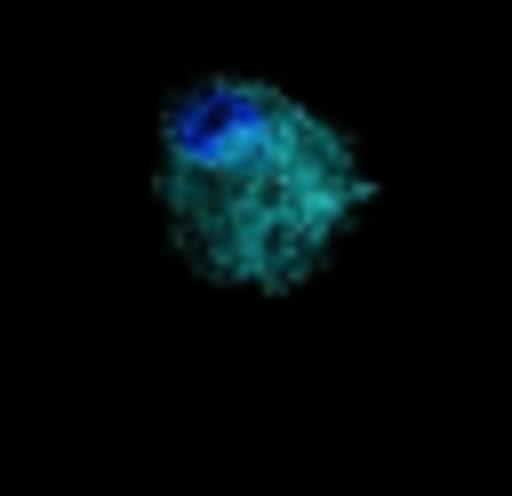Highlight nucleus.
I'll use <instances>...</instances> for the list:
<instances>
[{
	"label": "nucleus",
	"instance_id": "1",
	"mask_svg": "<svg viewBox=\"0 0 512 496\" xmlns=\"http://www.w3.org/2000/svg\"><path fill=\"white\" fill-rule=\"evenodd\" d=\"M160 200L184 256L232 288H296L376 200L352 144L264 80H200L160 120Z\"/></svg>",
	"mask_w": 512,
	"mask_h": 496
}]
</instances>
